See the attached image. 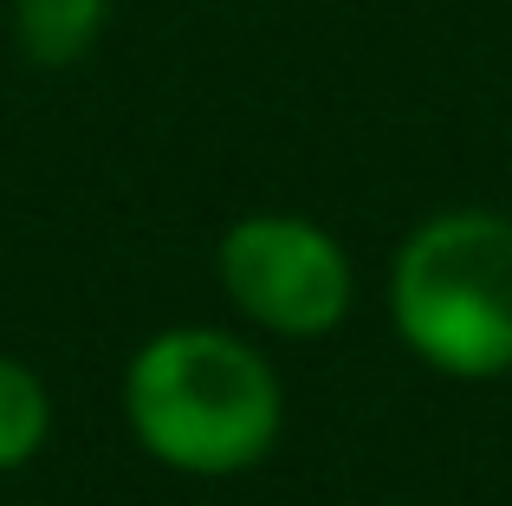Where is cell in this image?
I'll list each match as a JSON object with an SVG mask.
<instances>
[{
    "mask_svg": "<svg viewBox=\"0 0 512 506\" xmlns=\"http://www.w3.org/2000/svg\"><path fill=\"white\" fill-rule=\"evenodd\" d=\"M389 312L402 344L448 377L512 370V221L461 208L415 228L396 253Z\"/></svg>",
    "mask_w": 512,
    "mask_h": 506,
    "instance_id": "cell-2",
    "label": "cell"
},
{
    "mask_svg": "<svg viewBox=\"0 0 512 506\" xmlns=\"http://www.w3.org/2000/svg\"><path fill=\"white\" fill-rule=\"evenodd\" d=\"M104 7L111 0H13V26L39 65H72L78 52H91Z\"/></svg>",
    "mask_w": 512,
    "mask_h": 506,
    "instance_id": "cell-4",
    "label": "cell"
},
{
    "mask_svg": "<svg viewBox=\"0 0 512 506\" xmlns=\"http://www.w3.org/2000/svg\"><path fill=\"white\" fill-rule=\"evenodd\" d=\"M52 429V403H46V383L33 377L26 364L0 357V468H20V461L39 455Z\"/></svg>",
    "mask_w": 512,
    "mask_h": 506,
    "instance_id": "cell-5",
    "label": "cell"
},
{
    "mask_svg": "<svg viewBox=\"0 0 512 506\" xmlns=\"http://www.w3.org/2000/svg\"><path fill=\"white\" fill-rule=\"evenodd\" d=\"M124 409L137 442L182 474H234L273 448L279 377L227 331H163L130 357Z\"/></svg>",
    "mask_w": 512,
    "mask_h": 506,
    "instance_id": "cell-1",
    "label": "cell"
},
{
    "mask_svg": "<svg viewBox=\"0 0 512 506\" xmlns=\"http://www.w3.org/2000/svg\"><path fill=\"white\" fill-rule=\"evenodd\" d=\"M221 286L279 338H325L350 312V260L318 221L247 215L221 241Z\"/></svg>",
    "mask_w": 512,
    "mask_h": 506,
    "instance_id": "cell-3",
    "label": "cell"
}]
</instances>
